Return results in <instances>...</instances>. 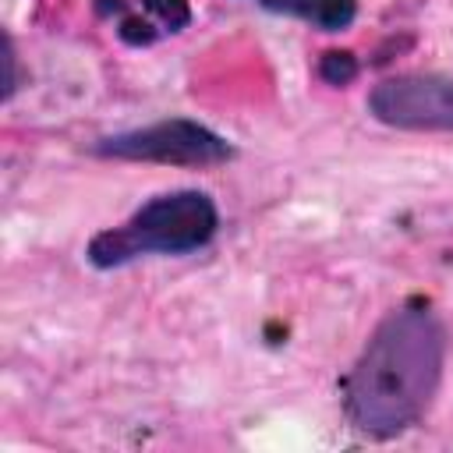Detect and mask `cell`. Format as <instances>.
I'll return each mask as SVG.
<instances>
[{"label":"cell","mask_w":453,"mask_h":453,"mask_svg":"<svg viewBox=\"0 0 453 453\" xmlns=\"http://www.w3.org/2000/svg\"><path fill=\"white\" fill-rule=\"evenodd\" d=\"M446 326L428 297H407L382 315L340 379V403L365 439H396L432 407L446 368Z\"/></svg>","instance_id":"6da1fadb"},{"label":"cell","mask_w":453,"mask_h":453,"mask_svg":"<svg viewBox=\"0 0 453 453\" xmlns=\"http://www.w3.org/2000/svg\"><path fill=\"white\" fill-rule=\"evenodd\" d=\"M219 230V209L209 191L177 188L138 205L120 226L92 234L85 258L96 269H120L149 255H191L212 244Z\"/></svg>","instance_id":"7a4b0ae2"},{"label":"cell","mask_w":453,"mask_h":453,"mask_svg":"<svg viewBox=\"0 0 453 453\" xmlns=\"http://www.w3.org/2000/svg\"><path fill=\"white\" fill-rule=\"evenodd\" d=\"M92 152L106 159L163 163V166H219L237 156V149L219 131L188 117H166L145 127L106 134L92 145Z\"/></svg>","instance_id":"3957f363"},{"label":"cell","mask_w":453,"mask_h":453,"mask_svg":"<svg viewBox=\"0 0 453 453\" xmlns=\"http://www.w3.org/2000/svg\"><path fill=\"white\" fill-rule=\"evenodd\" d=\"M368 113L400 131H453V78L435 71L382 78L368 92Z\"/></svg>","instance_id":"277c9868"},{"label":"cell","mask_w":453,"mask_h":453,"mask_svg":"<svg viewBox=\"0 0 453 453\" xmlns=\"http://www.w3.org/2000/svg\"><path fill=\"white\" fill-rule=\"evenodd\" d=\"M273 14L297 18L319 32H343L357 18V0H258Z\"/></svg>","instance_id":"5b68a950"},{"label":"cell","mask_w":453,"mask_h":453,"mask_svg":"<svg viewBox=\"0 0 453 453\" xmlns=\"http://www.w3.org/2000/svg\"><path fill=\"white\" fill-rule=\"evenodd\" d=\"M138 7L163 28V35H177L191 25V7L188 0H138Z\"/></svg>","instance_id":"8992f818"},{"label":"cell","mask_w":453,"mask_h":453,"mask_svg":"<svg viewBox=\"0 0 453 453\" xmlns=\"http://www.w3.org/2000/svg\"><path fill=\"white\" fill-rule=\"evenodd\" d=\"M319 78L326 85H350L357 78V57L350 50H326L319 57Z\"/></svg>","instance_id":"52a82bcc"}]
</instances>
